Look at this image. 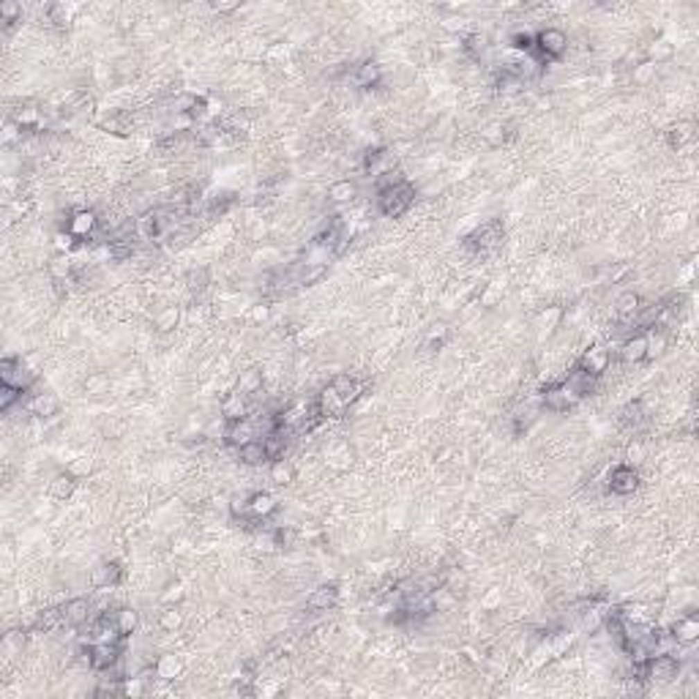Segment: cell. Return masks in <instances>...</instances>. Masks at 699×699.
Segmentation results:
<instances>
[{"label":"cell","instance_id":"1","mask_svg":"<svg viewBox=\"0 0 699 699\" xmlns=\"http://www.w3.org/2000/svg\"><path fill=\"white\" fill-rule=\"evenodd\" d=\"M415 202V189L410 180H402L386 191H377V208L388 218H399L407 214V208Z\"/></svg>","mask_w":699,"mask_h":699},{"label":"cell","instance_id":"2","mask_svg":"<svg viewBox=\"0 0 699 699\" xmlns=\"http://www.w3.org/2000/svg\"><path fill=\"white\" fill-rule=\"evenodd\" d=\"M642 675L645 680L650 683H672L678 680L680 675V658L675 653H655L645 658V666H642Z\"/></svg>","mask_w":699,"mask_h":699},{"label":"cell","instance_id":"3","mask_svg":"<svg viewBox=\"0 0 699 699\" xmlns=\"http://www.w3.org/2000/svg\"><path fill=\"white\" fill-rule=\"evenodd\" d=\"M33 383H36V372H31L19 358L0 361V386H14L19 391H31Z\"/></svg>","mask_w":699,"mask_h":699},{"label":"cell","instance_id":"4","mask_svg":"<svg viewBox=\"0 0 699 699\" xmlns=\"http://www.w3.org/2000/svg\"><path fill=\"white\" fill-rule=\"evenodd\" d=\"M87 661H90V669H96V672H110V669H115V664L121 661V645L90 642V645H87Z\"/></svg>","mask_w":699,"mask_h":699},{"label":"cell","instance_id":"5","mask_svg":"<svg viewBox=\"0 0 699 699\" xmlns=\"http://www.w3.org/2000/svg\"><path fill=\"white\" fill-rule=\"evenodd\" d=\"M535 49L544 58H560L568 49V36L560 28H541L535 33Z\"/></svg>","mask_w":699,"mask_h":699},{"label":"cell","instance_id":"6","mask_svg":"<svg viewBox=\"0 0 699 699\" xmlns=\"http://www.w3.org/2000/svg\"><path fill=\"white\" fill-rule=\"evenodd\" d=\"M257 437H260V429H257V421L252 415L241 418V421H232V424L224 426V442L230 448H241V445H246V442H252Z\"/></svg>","mask_w":699,"mask_h":699},{"label":"cell","instance_id":"7","mask_svg":"<svg viewBox=\"0 0 699 699\" xmlns=\"http://www.w3.org/2000/svg\"><path fill=\"white\" fill-rule=\"evenodd\" d=\"M637 486H639V473H637V467H631V465H617L610 473V489L614 494H623V497H625V494H634Z\"/></svg>","mask_w":699,"mask_h":699},{"label":"cell","instance_id":"8","mask_svg":"<svg viewBox=\"0 0 699 699\" xmlns=\"http://www.w3.org/2000/svg\"><path fill=\"white\" fill-rule=\"evenodd\" d=\"M249 415H252L249 396L235 391V393H227V396L221 399V418H224V424H232V421H241V418H249Z\"/></svg>","mask_w":699,"mask_h":699},{"label":"cell","instance_id":"9","mask_svg":"<svg viewBox=\"0 0 699 699\" xmlns=\"http://www.w3.org/2000/svg\"><path fill=\"white\" fill-rule=\"evenodd\" d=\"M500 235H503L500 221H497V218H489V221H483L478 230L467 238V243H470L473 249H478V252H486V249H492V246L500 243Z\"/></svg>","mask_w":699,"mask_h":699},{"label":"cell","instance_id":"10","mask_svg":"<svg viewBox=\"0 0 699 699\" xmlns=\"http://www.w3.org/2000/svg\"><path fill=\"white\" fill-rule=\"evenodd\" d=\"M98 224H101V218L96 216L93 211L80 208V211H74V214L69 216V232H71L74 238L85 241V238H90V235L96 232V227H98Z\"/></svg>","mask_w":699,"mask_h":699},{"label":"cell","instance_id":"11","mask_svg":"<svg viewBox=\"0 0 699 699\" xmlns=\"http://www.w3.org/2000/svg\"><path fill=\"white\" fill-rule=\"evenodd\" d=\"M336 601H339V587L331 582V585H320V587H314L311 593H309V598H306V610L311 612H328L331 607H336Z\"/></svg>","mask_w":699,"mask_h":699},{"label":"cell","instance_id":"12","mask_svg":"<svg viewBox=\"0 0 699 699\" xmlns=\"http://www.w3.org/2000/svg\"><path fill=\"white\" fill-rule=\"evenodd\" d=\"M90 614H93V604L83 598V596H77V598H69L66 604H63V617H66V625H71V628H80V625H85L87 620H90Z\"/></svg>","mask_w":699,"mask_h":699},{"label":"cell","instance_id":"13","mask_svg":"<svg viewBox=\"0 0 699 699\" xmlns=\"http://www.w3.org/2000/svg\"><path fill=\"white\" fill-rule=\"evenodd\" d=\"M579 369H585L587 374H593V377H601L607 369H610V350L604 347H590L585 350V355L579 358V363H576Z\"/></svg>","mask_w":699,"mask_h":699},{"label":"cell","instance_id":"14","mask_svg":"<svg viewBox=\"0 0 699 699\" xmlns=\"http://www.w3.org/2000/svg\"><path fill=\"white\" fill-rule=\"evenodd\" d=\"M121 576H123V568L118 563H98L90 571V585L101 587V590H110V587H118Z\"/></svg>","mask_w":699,"mask_h":699},{"label":"cell","instance_id":"15","mask_svg":"<svg viewBox=\"0 0 699 699\" xmlns=\"http://www.w3.org/2000/svg\"><path fill=\"white\" fill-rule=\"evenodd\" d=\"M314 404H317V413H320L325 421H328V418H339V415H345V410H347V404L339 399V393L334 391L331 386L317 396V402H314Z\"/></svg>","mask_w":699,"mask_h":699},{"label":"cell","instance_id":"16","mask_svg":"<svg viewBox=\"0 0 699 699\" xmlns=\"http://www.w3.org/2000/svg\"><path fill=\"white\" fill-rule=\"evenodd\" d=\"M672 637L678 639V645H694L699 639V620L691 612L678 617L675 625H672Z\"/></svg>","mask_w":699,"mask_h":699},{"label":"cell","instance_id":"17","mask_svg":"<svg viewBox=\"0 0 699 699\" xmlns=\"http://www.w3.org/2000/svg\"><path fill=\"white\" fill-rule=\"evenodd\" d=\"M620 358L628 363V366H637L642 361H648V342H645V334H637V336H628L623 342V350H620Z\"/></svg>","mask_w":699,"mask_h":699},{"label":"cell","instance_id":"18","mask_svg":"<svg viewBox=\"0 0 699 699\" xmlns=\"http://www.w3.org/2000/svg\"><path fill=\"white\" fill-rule=\"evenodd\" d=\"M28 410L36 418H55L60 413V399L55 393H33V399L28 402Z\"/></svg>","mask_w":699,"mask_h":699},{"label":"cell","instance_id":"19","mask_svg":"<svg viewBox=\"0 0 699 699\" xmlns=\"http://www.w3.org/2000/svg\"><path fill=\"white\" fill-rule=\"evenodd\" d=\"M276 508H279V503L270 492H252L249 494V517L252 519H268Z\"/></svg>","mask_w":699,"mask_h":699},{"label":"cell","instance_id":"20","mask_svg":"<svg viewBox=\"0 0 699 699\" xmlns=\"http://www.w3.org/2000/svg\"><path fill=\"white\" fill-rule=\"evenodd\" d=\"M60 625H66V617H63V607H49V610H42L33 620V631L39 634H52L58 631Z\"/></svg>","mask_w":699,"mask_h":699},{"label":"cell","instance_id":"21","mask_svg":"<svg viewBox=\"0 0 699 699\" xmlns=\"http://www.w3.org/2000/svg\"><path fill=\"white\" fill-rule=\"evenodd\" d=\"M352 80H355V85L358 87H377L380 85V80H383V69L374 63V60H363L361 66H355V71H352Z\"/></svg>","mask_w":699,"mask_h":699},{"label":"cell","instance_id":"22","mask_svg":"<svg viewBox=\"0 0 699 699\" xmlns=\"http://www.w3.org/2000/svg\"><path fill=\"white\" fill-rule=\"evenodd\" d=\"M481 137H483V142H486L489 148H503V145L508 142V137H511V126L503 123V121H492V123L483 126Z\"/></svg>","mask_w":699,"mask_h":699},{"label":"cell","instance_id":"23","mask_svg":"<svg viewBox=\"0 0 699 699\" xmlns=\"http://www.w3.org/2000/svg\"><path fill=\"white\" fill-rule=\"evenodd\" d=\"M355 197H358V183L350 180V178H342V180L331 183V189H328V200H331V202H339V205L352 202Z\"/></svg>","mask_w":699,"mask_h":699},{"label":"cell","instance_id":"24","mask_svg":"<svg viewBox=\"0 0 699 699\" xmlns=\"http://www.w3.org/2000/svg\"><path fill=\"white\" fill-rule=\"evenodd\" d=\"M238 459H241L243 465H249V467H257V465L270 462V459H268V454H265L262 440H252V442L241 445V448H238Z\"/></svg>","mask_w":699,"mask_h":699},{"label":"cell","instance_id":"25","mask_svg":"<svg viewBox=\"0 0 699 699\" xmlns=\"http://www.w3.org/2000/svg\"><path fill=\"white\" fill-rule=\"evenodd\" d=\"M262 386H265V374H262L260 369H246L238 377V391L243 393V396H249V399L262 393Z\"/></svg>","mask_w":699,"mask_h":699},{"label":"cell","instance_id":"26","mask_svg":"<svg viewBox=\"0 0 699 699\" xmlns=\"http://www.w3.org/2000/svg\"><path fill=\"white\" fill-rule=\"evenodd\" d=\"M331 388L339 393V399H342L347 407H350V402H355V399H358V393H361V388H358V380H355V377H350V374H345V372H342V374H336V377L331 380Z\"/></svg>","mask_w":699,"mask_h":699},{"label":"cell","instance_id":"27","mask_svg":"<svg viewBox=\"0 0 699 699\" xmlns=\"http://www.w3.org/2000/svg\"><path fill=\"white\" fill-rule=\"evenodd\" d=\"M74 486H77V478L66 470V473H58L55 478L49 481V494H52L55 500H69V497L74 494Z\"/></svg>","mask_w":699,"mask_h":699},{"label":"cell","instance_id":"28","mask_svg":"<svg viewBox=\"0 0 699 699\" xmlns=\"http://www.w3.org/2000/svg\"><path fill=\"white\" fill-rule=\"evenodd\" d=\"M691 137H694V123L680 121V123H672V126L666 129V145H669V148H683Z\"/></svg>","mask_w":699,"mask_h":699},{"label":"cell","instance_id":"29","mask_svg":"<svg viewBox=\"0 0 699 699\" xmlns=\"http://www.w3.org/2000/svg\"><path fill=\"white\" fill-rule=\"evenodd\" d=\"M178 322H180V309H178V306H164V309L153 317V328H156L159 334H170V331H175Z\"/></svg>","mask_w":699,"mask_h":699},{"label":"cell","instance_id":"30","mask_svg":"<svg viewBox=\"0 0 699 699\" xmlns=\"http://www.w3.org/2000/svg\"><path fill=\"white\" fill-rule=\"evenodd\" d=\"M11 121H14L19 129H36L39 121H42V110H39L36 104H22V107L14 112Z\"/></svg>","mask_w":699,"mask_h":699},{"label":"cell","instance_id":"31","mask_svg":"<svg viewBox=\"0 0 699 699\" xmlns=\"http://www.w3.org/2000/svg\"><path fill=\"white\" fill-rule=\"evenodd\" d=\"M115 623H118V628H121V634L123 637H131L137 628H139V612L131 610V607H121V610H115Z\"/></svg>","mask_w":699,"mask_h":699},{"label":"cell","instance_id":"32","mask_svg":"<svg viewBox=\"0 0 699 699\" xmlns=\"http://www.w3.org/2000/svg\"><path fill=\"white\" fill-rule=\"evenodd\" d=\"M262 445H265V454H268V459H270V462H276V459H284V448H287L284 429L265 435V437H262Z\"/></svg>","mask_w":699,"mask_h":699},{"label":"cell","instance_id":"33","mask_svg":"<svg viewBox=\"0 0 699 699\" xmlns=\"http://www.w3.org/2000/svg\"><path fill=\"white\" fill-rule=\"evenodd\" d=\"M645 418H648V413H645V404H642V402H628V404L623 407V413H620V421H623L625 426H631V429H639V426L645 424Z\"/></svg>","mask_w":699,"mask_h":699},{"label":"cell","instance_id":"34","mask_svg":"<svg viewBox=\"0 0 699 699\" xmlns=\"http://www.w3.org/2000/svg\"><path fill=\"white\" fill-rule=\"evenodd\" d=\"M614 309H617V314H623V317H631V320H634V314L642 309V298H639L634 290H625V293H620V295H617Z\"/></svg>","mask_w":699,"mask_h":699},{"label":"cell","instance_id":"35","mask_svg":"<svg viewBox=\"0 0 699 699\" xmlns=\"http://www.w3.org/2000/svg\"><path fill=\"white\" fill-rule=\"evenodd\" d=\"M672 55H675V44H669L666 39H658L648 46V60L658 66V63H666V60H672Z\"/></svg>","mask_w":699,"mask_h":699},{"label":"cell","instance_id":"36","mask_svg":"<svg viewBox=\"0 0 699 699\" xmlns=\"http://www.w3.org/2000/svg\"><path fill=\"white\" fill-rule=\"evenodd\" d=\"M293 478H295V473H293V465H290V462H284V459L270 462V481H273L276 486H287V483H293Z\"/></svg>","mask_w":699,"mask_h":699},{"label":"cell","instance_id":"37","mask_svg":"<svg viewBox=\"0 0 699 699\" xmlns=\"http://www.w3.org/2000/svg\"><path fill=\"white\" fill-rule=\"evenodd\" d=\"M180 625H183V614H180L178 607H164V610L159 612V628H162V631L175 634Z\"/></svg>","mask_w":699,"mask_h":699},{"label":"cell","instance_id":"38","mask_svg":"<svg viewBox=\"0 0 699 699\" xmlns=\"http://www.w3.org/2000/svg\"><path fill=\"white\" fill-rule=\"evenodd\" d=\"M645 342H648V358L664 355V352H666V345H669V339H666L664 331H650V334H645Z\"/></svg>","mask_w":699,"mask_h":699},{"label":"cell","instance_id":"39","mask_svg":"<svg viewBox=\"0 0 699 699\" xmlns=\"http://www.w3.org/2000/svg\"><path fill=\"white\" fill-rule=\"evenodd\" d=\"M71 270H74V265H71V257H69V254H58V257H52V262H49V276H52V279H69Z\"/></svg>","mask_w":699,"mask_h":699},{"label":"cell","instance_id":"40","mask_svg":"<svg viewBox=\"0 0 699 699\" xmlns=\"http://www.w3.org/2000/svg\"><path fill=\"white\" fill-rule=\"evenodd\" d=\"M110 257L112 260H129L131 254H134V241L131 238H118V241H110Z\"/></svg>","mask_w":699,"mask_h":699},{"label":"cell","instance_id":"41","mask_svg":"<svg viewBox=\"0 0 699 699\" xmlns=\"http://www.w3.org/2000/svg\"><path fill=\"white\" fill-rule=\"evenodd\" d=\"M178 672H180V661H178L175 655H162V658L156 661V678L173 680Z\"/></svg>","mask_w":699,"mask_h":699},{"label":"cell","instance_id":"42","mask_svg":"<svg viewBox=\"0 0 699 699\" xmlns=\"http://www.w3.org/2000/svg\"><path fill=\"white\" fill-rule=\"evenodd\" d=\"M0 19H3L6 25L19 22V19H22V3H17V0H3V3H0Z\"/></svg>","mask_w":699,"mask_h":699},{"label":"cell","instance_id":"43","mask_svg":"<svg viewBox=\"0 0 699 699\" xmlns=\"http://www.w3.org/2000/svg\"><path fill=\"white\" fill-rule=\"evenodd\" d=\"M208 270L205 268H191L189 273H186V284H189V290L191 293H202L205 287H208Z\"/></svg>","mask_w":699,"mask_h":699},{"label":"cell","instance_id":"44","mask_svg":"<svg viewBox=\"0 0 699 699\" xmlns=\"http://www.w3.org/2000/svg\"><path fill=\"white\" fill-rule=\"evenodd\" d=\"M22 393L19 388H14V386H0V410L3 413H8L17 402H22Z\"/></svg>","mask_w":699,"mask_h":699},{"label":"cell","instance_id":"45","mask_svg":"<svg viewBox=\"0 0 699 699\" xmlns=\"http://www.w3.org/2000/svg\"><path fill=\"white\" fill-rule=\"evenodd\" d=\"M560 317H563V311L560 309H549V314H544V320H541V339H549L552 334H555V325L560 322Z\"/></svg>","mask_w":699,"mask_h":699},{"label":"cell","instance_id":"46","mask_svg":"<svg viewBox=\"0 0 699 699\" xmlns=\"http://www.w3.org/2000/svg\"><path fill=\"white\" fill-rule=\"evenodd\" d=\"M653 74H655V66L650 60H642L639 66H634V83H637V85H648V83L653 80Z\"/></svg>","mask_w":699,"mask_h":699},{"label":"cell","instance_id":"47","mask_svg":"<svg viewBox=\"0 0 699 699\" xmlns=\"http://www.w3.org/2000/svg\"><path fill=\"white\" fill-rule=\"evenodd\" d=\"M511 46L524 49V52H533V49H535V33H524V31L511 33Z\"/></svg>","mask_w":699,"mask_h":699},{"label":"cell","instance_id":"48","mask_svg":"<svg viewBox=\"0 0 699 699\" xmlns=\"http://www.w3.org/2000/svg\"><path fill=\"white\" fill-rule=\"evenodd\" d=\"M625 459H628L625 465H631V467L639 465V462H645V445H642L639 440H634V442L625 448Z\"/></svg>","mask_w":699,"mask_h":699},{"label":"cell","instance_id":"49","mask_svg":"<svg viewBox=\"0 0 699 699\" xmlns=\"http://www.w3.org/2000/svg\"><path fill=\"white\" fill-rule=\"evenodd\" d=\"M74 241H77V238H74V235H71L69 230H66V232H58V235H55V243H58V249H60L63 254H69V252L74 249Z\"/></svg>","mask_w":699,"mask_h":699},{"label":"cell","instance_id":"50","mask_svg":"<svg viewBox=\"0 0 699 699\" xmlns=\"http://www.w3.org/2000/svg\"><path fill=\"white\" fill-rule=\"evenodd\" d=\"M238 0H214L211 3V11H216V14H232V11H238Z\"/></svg>","mask_w":699,"mask_h":699},{"label":"cell","instance_id":"51","mask_svg":"<svg viewBox=\"0 0 699 699\" xmlns=\"http://www.w3.org/2000/svg\"><path fill=\"white\" fill-rule=\"evenodd\" d=\"M162 598H164V604H167V607H175V604L183 598V587H180V585H170V587H167V593H164Z\"/></svg>","mask_w":699,"mask_h":699},{"label":"cell","instance_id":"52","mask_svg":"<svg viewBox=\"0 0 699 699\" xmlns=\"http://www.w3.org/2000/svg\"><path fill=\"white\" fill-rule=\"evenodd\" d=\"M90 467H93V465H90V459H80V462H74V465L69 467V473H71L74 478H83V476L90 473Z\"/></svg>","mask_w":699,"mask_h":699},{"label":"cell","instance_id":"53","mask_svg":"<svg viewBox=\"0 0 699 699\" xmlns=\"http://www.w3.org/2000/svg\"><path fill=\"white\" fill-rule=\"evenodd\" d=\"M101 386H104V377H101V374H98V377H90V380H87V391H90V393H98V388H101Z\"/></svg>","mask_w":699,"mask_h":699}]
</instances>
